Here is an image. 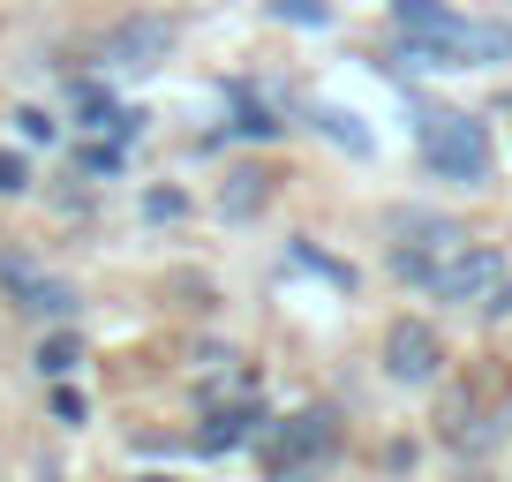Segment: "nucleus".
I'll use <instances>...</instances> for the list:
<instances>
[{
  "label": "nucleus",
  "instance_id": "1",
  "mask_svg": "<svg viewBox=\"0 0 512 482\" xmlns=\"http://www.w3.org/2000/svg\"><path fill=\"white\" fill-rule=\"evenodd\" d=\"M422 159H430L437 181H452V189H475L482 174H490V129H482L475 113H422Z\"/></svg>",
  "mask_w": 512,
  "mask_h": 482
},
{
  "label": "nucleus",
  "instance_id": "2",
  "mask_svg": "<svg viewBox=\"0 0 512 482\" xmlns=\"http://www.w3.org/2000/svg\"><path fill=\"white\" fill-rule=\"evenodd\" d=\"M497 279H505V257H497V249H467V241H460V249H445V257L430 264L422 287H430L437 302H460L467 309V302H490Z\"/></svg>",
  "mask_w": 512,
  "mask_h": 482
},
{
  "label": "nucleus",
  "instance_id": "3",
  "mask_svg": "<svg viewBox=\"0 0 512 482\" xmlns=\"http://www.w3.org/2000/svg\"><path fill=\"white\" fill-rule=\"evenodd\" d=\"M166 53H174V23L136 16V23H121V31H106L98 61H106V76H151V68H159Z\"/></svg>",
  "mask_w": 512,
  "mask_h": 482
},
{
  "label": "nucleus",
  "instance_id": "4",
  "mask_svg": "<svg viewBox=\"0 0 512 482\" xmlns=\"http://www.w3.org/2000/svg\"><path fill=\"white\" fill-rule=\"evenodd\" d=\"M332 445H339L332 407H302V415L287 422V452H279L272 482H309V467H317V460H332Z\"/></svg>",
  "mask_w": 512,
  "mask_h": 482
},
{
  "label": "nucleus",
  "instance_id": "5",
  "mask_svg": "<svg viewBox=\"0 0 512 482\" xmlns=\"http://www.w3.org/2000/svg\"><path fill=\"white\" fill-rule=\"evenodd\" d=\"M384 370L400 377V385H430L437 370H445V347H437L430 324H392V339H384Z\"/></svg>",
  "mask_w": 512,
  "mask_h": 482
},
{
  "label": "nucleus",
  "instance_id": "6",
  "mask_svg": "<svg viewBox=\"0 0 512 482\" xmlns=\"http://www.w3.org/2000/svg\"><path fill=\"white\" fill-rule=\"evenodd\" d=\"M23 309H38V317H68L76 294H68L61 279H31V287H23Z\"/></svg>",
  "mask_w": 512,
  "mask_h": 482
},
{
  "label": "nucleus",
  "instance_id": "7",
  "mask_svg": "<svg viewBox=\"0 0 512 482\" xmlns=\"http://www.w3.org/2000/svg\"><path fill=\"white\" fill-rule=\"evenodd\" d=\"M317 121H324V136H332V144H347V151H369V129H362V121H354V113H339V106H324V113H317Z\"/></svg>",
  "mask_w": 512,
  "mask_h": 482
},
{
  "label": "nucleus",
  "instance_id": "8",
  "mask_svg": "<svg viewBox=\"0 0 512 482\" xmlns=\"http://www.w3.org/2000/svg\"><path fill=\"white\" fill-rule=\"evenodd\" d=\"M76 362H83V347H76V339H46V347H38V370H46V377H68Z\"/></svg>",
  "mask_w": 512,
  "mask_h": 482
},
{
  "label": "nucleus",
  "instance_id": "9",
  "mask_svg": "<svg viewBox=\"0 0 512 482\" xmlns=\"http://www.w3.org/2000/svg\"><path fill=\"white\" fill-rule=\"evenodd\" d=\"M241 430H249V415H219L204 430V452H219V445H241Z\"/></svg>",
  "mask_w": 512,
  "mask_h": 482
},
{
  "label": "nucleus",
  "instance_id": "10",
  "mask_svg": "<svg viewBox=\"0 0 512 482\" xmlns=\"http://www.w3.org/2000/svg\"><path fill=\"white\" fill-rule=\"evenodd\" d=\"M23 181H31L23 159H16V151H0V196H23Z\"/></svg>",
  "mask_w": 512,
  "mask_h": 482
},
{
  "label": "nucleus",
  "instance_id": "11",
  "mask_svg": "<svg viewBox=\"0 0 512 482\" xmlns=\"http://www.w3.org/2000/svg\"><path fill=\"white\" fill-rule=\"evenodd\" d=\"M279 16H294V23H324V0H279Z\"/></svg>",
  "mask_w": 512,
  "mask_h": 482
},
{
  "label": "nucleus",
  "instance_id": "12",
  "mask_svg": "<svg viewBox=\"0 0 512 482\" xmlns=\"http://www.w3.org/2000/svg\"><path fill=\"white\" fill-rule=\"evenodd\" d=\"M234 129H241V136H272L279 121H272V113H256V106H249V113H241V121H234Z\"/></svg>",
  "mask_w": 512,
  "mask_h": 482
},
{
  "label": "nucleus",
  "instance_id": "13",
  "mask_svg": "<svg viewBox=\"0 0 512 482\" xmlns=\"http://www.w3.org/2000/svg\"><path fill=\"white\" fill-rule=\"evenodd\" d=\"M16 121H23V136H31V144H53V121H46V113H16Z\"/></svg>",
  "mask_w": 512,
  "mask_h": 482
},
{
  "label": "nucleus",
  "instance_id": "14",
  "mask_svg": "<svg viewBox=\"0 0 512 482\" xmlns=\"http://www.w3.org/2000/svg\"><path fill=\"white\" fill-rule=\"evenodd\" d=\"M482 309H490V317H512V279H497V294H490Z\"/></svg>",
  "mask_w": 512,
  "mask_h": 482
}]
</instances>
